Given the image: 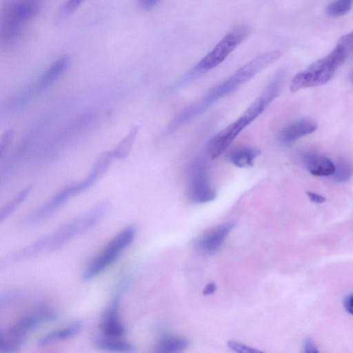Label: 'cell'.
Wrapping results in <instances>:
<instances>
[{
	"label": "cell",
	"instance_id": "cell-1",
	"mask_svg": "<svg viewBox=\"0 0 353 353\" xmlns=\"http://www.w3.org/2000/svg\"><path fill=\"white\" fill-rule=\"evenodd\" d=\"M279 50L260 54L239 68L226 80L212 87L202 98L182 110L170 123L168 130L174 132L207 110L223 97L251 80L258 73L277 60Z\"/></svg>",
	"mask_w": 353,
	"mask_h": 353
},
{
	"label": "cell",
	"instance_id": "cell-2",
	"mask_svg": "<svg viewBox=\"0 0 353 353\" xmlns=\"http://www.w3.org/2000/svg\"><path fill=\"white\" fill-rule=\"evenodd\" d=\"M353 52V31L344 34L335 48L326 57L316 61L292 79L290 89L296 92L302 89L325 84Z\"/></svg>",
	"mask_w": 353,
	"mask_h": 353
},
{
	"label": "cell",
	"instance_id": "cell-3",
	"mask_svg": "<svg viewBox=\"0 0 353 353\" xmlns=\"http://www.w3.org/2000/svg\"><path fill=\"white\" fill-rule=\"evenodd\" d=\"M110 205L108 201L99 202L61 225L52 234L32 242L37 255L58 250L69 241L94 228L108 213Z\"/></svg>",
	"mask_w": 353,
	"mask_h": 353
},
{
	"label": "cell",
	"instance_id": "cell-4",
	"mask_svg": "<svg viewBox=\"0 0 353 353\" xmlns=\"http://www.w3.org/2000/svg\"><path fill=\"white\" fill-rule=\"evenodd\" d=\"M57 319V312L46 306L39 307L23 315L9 328L0 332V353L17 352L31 332Z\"/></svg>",
	"mask_w": 353,
	"mask_h": 353
},
{
	"label": "cell",
	"instance_id": "cell-5",
	"mask_svg": "<svg viewBox=\"0 0 353 353\" xmlns=\"http://www.w3.org/2000/svg\"><path fill=\"white\" fill-rule=\"evenodd\" d=\"M250 29L245 25L238 26L230 30L221 40L203 57L172 89H178L198 75L209 71L220 65L238 46L248 37Z\"/></svg>",
	"mask_w": 353,
	"mask_h": 353
},
{
	"label": "cell",
	"instance_id": "cell-6",
	"mask_svg": "<svg viewBox=\"0 0 353 353\" xmlns=\"http://www.w3.org/2000/svg\"><path fill=\"white\" fill-rule=\"evenodd\" d=\"M42 0H11L3 8L1 22V42L11 46L19 38L24 24L35 17Z\"/></svg>",
	"mask_w": 353,
	"mask_h": 353
},
{
	"label": "cell",
	"instance_id": "cell-7",
	"mask_svg": "<svg viewBox=\"0 0 353 353\" xmlns=\"http://www.w3.org/2000/svg\"><path fill=\"white\" fill-rule=\"evenodd\" d=\"M270 104L263 96L257 97L236 120L216 134L210 141L208 152L212 159L218 157L232 143L237 135Z\"/></svg>",
	"mask_w": 353,
	"mask_h": 353
},
{
	"label": "cell",
	"instance_id": "cell-8",
	"mask_svg": "<svg viewBox=\"0 0 353 353\" xmlns=\"http://www.w3.org/2000/svg\"><path fill=\"white\" fill-rule=\"evenodd\" d=\"M137 233L134 225H129L118 233L85 268L82 279L90 281L103 272L133 241Z\"/></svg>",
	"mask_w": 353,
	"mask_h": 353
},
{
	"label": "cell",
	"instance_id": "cell-9",
	"mask_svg": "<svg viewBox=\"0 0 353 353\" xmlns=\"http://www.w3.org/2000/svg\"><path fill=\"white\" fill-rule=\"evenodd\" d=\"M85 190V188L81 181L65 186L52 196L45 204L27 216L20 223L21 228H29L39 225L70 198Z\"/></svg>",
	"mask_w": 353,
	"mask_h": 353
},
{
	"label": "cell",
	"instance_id": "cell-10",
	"mask_svg": "<svg viewBox=\"0 0 353 353\" xmlns=\"http://www.w3.org/2000/svg\"><path fill=\"white\" fill-rule=\"evenodd\" d=\"M188 192L190 199L196 203H208L216 196L210 183L206 165L201 159L194 161L188 168Z\"/></svg>",
	"mask_w": 353,
	"mask_h": 353
},
{
	"label": "cell",
	"instance_id": "cell-11",
	"mask_svg": "<svg viewBox=\"0 0 353 353\" xmlns=\"http://www.w3.org/2000/svg\"><path fill=\"white\" fill-rule=\"evenodd\" d=\"M120 299L118 293L102 314L101 330L104 336L122 338L127 332L125 325L119 320Z\"/></svg>",
	"mask_w": 353,
	"mask_h": 353
},
{
	"label": "cell",
	"instance_id": "cell-12",
	"mask_svg": "<svg viewBox=\"0 0 353 353\" xmlns=\"http://www.w3.org/2000/svg\"><path fill=\"white\" fill-rule=\"evenodd\" d=\"M317 127V123L311 119H300L284 126L280 130L278 139L282 144H290L313 133Z\"/></svg>",
	"mask_w": 353,
	"mask_h": 353
},
{
	"label": "cell",
	"instance_id": "cell-13",
	"mask_svg": "<svg viewBox=\"0 0 353 353\" xmlns=\"http://www.w3.org/2000/svg\"><path fill=\"white\" fill-rule=\"evenodd\" d=\"M235 224L234 221L227 222L203 236L198 243L200 250L208 254L216 252L234 228Z\"/></svg>",
	"mask_w": 353,
	"mask_h": 353
},
{
	"label": "cell",
	"instance_id": "cell-14",
	"mask_svg": "<svg viewBox=\"0 0 353 353\" xmlns=\"http://www.w3.org/2000/svg\"><path fill=\"white\" fill-rule=\"evenodd\" d=\"M303 161L306 170L312 175L327 176L332 175L335 165L327 157L318 153H305Z\"/></svg>",
	"mask_w": 353,
	"mask_h": 353
},
{
	"label": "cell",
	"instance_id": "cell-15",
	"mask_svg": "<svg viewBox=\"0 0 353 353\" xmlns=\"http://www.w3.org/2000/svg\"><path fill=\"white\" fill-rule=\"evenodd\" d=\"M69 65L70 58L66 56L54 61L38 79L37 88L43 90L48 88L63 74Z\"/></svg>",
	"mask_w": 353,
	"mask_h": 353
},
{
	"label": "cell",
	"instance_id": "cell-16",
	"mask_svg": "<svg viewBox=\"0 0 353 353\" xmlns=\"http://www.w3.org/2000/svg\"><path fill=\"white\" fill-rule=\"evenodd\" d=\"M82 326L83 324L81 321H74L65 327L55 330L43 335L38 340V345L43 347L70 339L81 331Z\"/></svg>",
	"mask_w": 353,
	"mask_h": 353
},
{
	"label": "cell",
	"instance_id": "cell-17",
	"mask_svg": "<svg viewBox=\"0 0 353 353\" xmlns=\"http://www.w3.org/2000/svg\"><path fill=\"white\" fill-rule=\"evenodd\" d=\"M94 344L97 348L106 351L117 352L135 351V346L132 343L123 341L121 338H113L103 334L94 338Z\"/></svg>",
	"mask_w": 353,
	"mask_h": 353
},
{
	"label": "cell",
	"instance_id": "cell-18",
	"mask_svg": "<svg viewBox=\"0 0 353 353\" xmlns=\"http://www.w3.org/2000/svg\"><path fill=\"white\" fill-rule=\"evenodd\" d=\"M259 154L260 151L252 147L243 146L232 150L228 159L236 167L244 168L252 166Z\"/></svg>",
	"mask_w": 353,
	"mask_h": 353
},
{
	"label": "cell",
	"instance_id": "cell-19",
	"mask_svg": "<svg viewBox=\"0 0 353 353\" xmlns=\"http://www.w3.org/2000/svg\"><path fill=\"white\" fill-rule=\"evenodd\" d=\"M189 341L184 337L163 335L159 340L157 351L164 353L179 352L189 346Z\"/></svg>",
	"mask_w": 353,
	"mask_h": 353
},
{
	"label": "cell",
	"instance_id": "cell-20",
	"mask_svg": "<svg viewBox=\"0 0 353 353\" xmlns=\"http://www.w3.org/2000/svg\"><path fill=\"white\" fill-rule=\"evenodd\" d=\"M137 132V126H133L131 128L125 137L119 143L117 147L112 150L114 159H123L128 156L136 139Z\"/></svg>",
	"mask_w": 353,
	"mask_h": 353
},
{
	"label": "cell",
	"instance_id": "cell-21",
	"mask_svg": "<svg viewBox=\"0 0 353 353\" xmlns=\"http://www.w3.org/2000/svg\"><path fill=\"white\" fill-rule=\"evenodd\" d=\"M32 191V186H27L21 190L10 201L6 204L0 211V221L8 219L15 210L26 200Z\"/></svg>",
	"mask_w": 353,
	"mask_h": 353
},
{
	"label": "cell",
	"instance_id": "cell-22",
	"mask_svg": "<svg viewBox=\"0 0 353 353\" xmlns=\"http://www.w3.org/2000/svg\"><path fill=\"white\" fill-rule=\"evenodd\" d=\"M352 175L353 166L350 163L345 160H341L335 165V170L332 176L336 182H347L352 178Z\"/></svg>",
	"mask_w": 353,
	"mask_h": 353
},
{
	"label": "cell",
	"instance_id": "cell-23",
	"mask_svg": "<svg viewBox=\"0 0 353 353\" xmlns=\"http://www.w3.org/2000/svg\"><path fill=\"white\" fill-rule=\"evenodd\" d=\"M353 0H334L326 8V13L330 17H341L351 9Z\"/></svg>",
	"mask_w": 353,
	"mask_h": 353
},
{
	"label": "cell",
	"instance_id": "cell-24",
	"mask_svg": "<svg viewBox=\"0 0 353 353\" xmlns=\"http://www.w3.org/2000/svg\"><path fill=\"white\" fill-rule=\"evenodd\" d=\"M14 131L13 129H8L4 131L0 139V157L3 158L5 153L10 147L13 139Z\"/></svg>",
	"mask_w": 353,
	"mask_h": 353
},
{
	"label": "cell",
	"instance_id": "cell-25",
	"mask_svg": "<svg viewBox=\"0 0 353 353\" xmlns=\"http://www.w3.org/2000/svg\"><path fill=\"white\" fill-rule=\"evenodd\" d=\"M227 345L230 350L238 353H255L259 352L254 347L233 340L228 341Z\"/></svg>",
	"mask_w": 353,
	"mask_h": 353
},
{
	"label": "cell",
	"instance_id": "cell-26",
	"mask_svg": "<svg viewBox=\"0 0 353 353\" xmlns=\"http://www.w3.org/2000/svg\"><path fill=\"white\" fill-rule=\"evenodd\" d=\"M20 297V294L17 292H10L3 295L0 298V308L1 310L8 307L12 303L15 302Z\"/></svg>",
	"mask_w": 353,
	"mask_h": 353
},
{
	"label": "cell",
	"instance_id": "cell-27",
	"mask_svg": "<svg viewBox=\"0 0 353 353\" xmlns=\"http://www.w3.org/2000/svg\"><path fill=\"white\" fill-rule=\"evenodd\" d=\"M83 0H68L63 5L62 11L64 14H70L81 4Z\"/></svg>",
	"mask_w": 353,
	"mask_h": 353
},
{
	"label": "cell",
	"instance_id": "cell-28",
	"mask_svg": "<svg viewBox=\"0 0 353 353\" xmlns=\"http://www.w3.org/2000/svg\"><path fill=\"white\" fill-rule=\"evenodd\" d=\"M306 194L309 199L313 203L321 204L325 201V198L323 196L316 192L307 191Z\"/></svg>",
	"mask_w": 353,
	"mask_h": 353
},
{
	"label": "cell",
	"instance_id": "cell-29",
	"mask_svg": "<svg viewBox=\"0 0 353 353\" xmlns=\"http://www.w3.org/2000/svg\"><path fill=\"white\" fill-rule=\"evenodd\" d=\"M160 0H139L141 7L144 10L153 8Z\"/></svg>",
	"mask_w": 353,
	"mask_h": 353
},
{
	"label": "cell",
	"instance_id": "cell-30",
	"mask_svg": "<svg viewBox=\"0 0 353 353\" xmlns=\"http://www.w3.org/2000/svg\"><path fill=\"white\" fill-rule=\"evenodd\" d=\"M304 352H318V350L316 349V346L314 342L311 339H307L304 345Z\"/></svg>",
	"mask_w": 353,
	"mask_h": 353
},
{
	"label": "cell",
	"instance_id": "cell-31",
	"mask_svg": "<svg viewBox=\"0 0 353 353\" xmlns=\"http://www.w3.org/2000/svg\"><path fill=\"white\" fill-rule=\"evenodd\" d=\"M344 307L347 312L353 315V294L345 299Z\"/></svg>",
	"mask_w": 353,
	"mask_h": 353
},
{
	"label": "cell",
	"instance_id": "cell-32",
	"mask_svg": "<svg viewBox=\"0 0 353 353\" xmlns=\"http://www.w3.org/2000/svg\"><path fill=\"white\" fill-rule=\"evenodd\" d=\"M216 288V286L215 283L213 282H210L208 283L204 288L203 294L204 295H211L215 292Z\"/></svg>",
	"mask_w": 353,
	"mask_h": 353
},
{
	"label": "cell",
	"instance_id": "cell-33",
	"mask_svg": "<svg viewBox=\"0 0 353 353\" xmlns=\"http://www.w3.org/2000/svg\"><path fill=\"white\" fill-rule=\"evenodd\" d=\"M352 81H353V74H352Z\"/></svg>",
	"mask_w": 353,
	"mask_h": 353
}]
</instances>
